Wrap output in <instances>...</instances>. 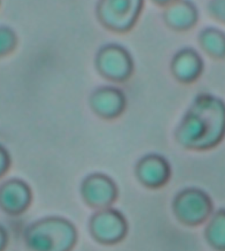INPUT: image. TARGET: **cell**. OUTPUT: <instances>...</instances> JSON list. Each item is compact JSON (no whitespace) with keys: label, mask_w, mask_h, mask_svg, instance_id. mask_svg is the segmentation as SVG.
Returning <instances> with one entry per match:
<instances>
[{"label":"cell","mask_w":225,"mask_h":251,"mask_svg":"<svg viewBox=\"0 0 225 251\" xmlns=\"http://www.w3.org/2000/svg\"><path fill=\"white\" fill-rule=\"evenodd\" d=\"M225 133V106L211 96H202L182 122L179 137L190 147L205 149L217 144Z\"/></svg>","instance_id":"1"},{"label":"cell","mask_w":225,"mask_h":251,"mask_svg":"<svg viewBox=\"0 0 225 251\" xmlns=\"http://www.w3.org/2000/svg\"><path fill=\"white\" fill-rule=\"evenodd\" d=\"M76 241L71 224L60 219L43 221L32 227L28 243L35 251H68Z\"/></svg>","instance_id":"2"},{"label":"cell","mask_w":225,"mask_h":251,"mask_svg":"<svg viewBox=\"0 0 225 251\" xmlns=\"http://www.w3.org/2000/svg\"><path fill=\"white\" fill-rule=\"evenodd\" d=\"M91 230L97 240L107 243H115L126 234V221L116 211H104L93 217Z\"/></svg>","instance_id":"3"},{"label":"cell","mask_w":225,"mask_h":251,"mask_svg":"<svg viewBox=\"0 0 225 251\" xmlns=\"http://www.w3.org/2000/svg\"><path fill=\"white\" fill-rule=\"evenodd\" d=\"M175 207L178 215L183 221L196 223L208 215L210 201L202 192L189 190L183 192L177 198Z\"/></svg>","instance_id":"4"},{"label":"cell","mask_w":225,"mask_h":251,"mask_svg":"<svg viewBox=\"0 0 225 251\" xmlns=\"http://www.w3.org/2000/svg\"><path fill=\"white\" fill-rule=\"evenodd\" d=\"M139 6V0H103L101 16L107 25L123 29L132 24Z\"/></svg>","instance_id":"5"},{"label":"cell","mask_w":225,"mask_h":251,"mask_svg":"<svg viewBox=\"0 0 225 251\" xmlns=\"http://www.w3.org/2000/svg\"><path fill=\"white\" fill-rule=\"evenodd\" d=\"M98 66L103 73L114 79L126 78L132 68L129 55L118 47L103 50L98 57Z\"/></svg>","instance_id":"6"},{"label":"cell","mask_w":225,"mask_h":251,"mask_svg":"<svg viewBox=\"0 0 225 251\" xmlns=\"http://www.w3.org/2000/svg\"><path fill=\"white\" fill-rule=\"evenodd\" d=\"M82 190L85 199L94 206H107L115 197L114 184L111 180L102 176H94L88 178L84 183Z\"/></svg>","instance_id":"7"},{"label":"cell","mask_w":225,"mask_h":251,"mask_svg":"<svg viewBox=\"0 0 225 251\" xmlns=\"http://www.w3.org/2000/svg\"><path fill=\"white\" fill-rule=\"evenodd\" d=\"M139 174L141 179L148 185L159 186L168 178L170 168L163 158L149 156L139 165Z\"/></svg>","instance_id":"8"},{"label":"cell","mask_w":225,"mask_h":251,"mask_svg":"<svg viewBox=\"0 0 225 251\" xmlns=\"http://www.w3.org/2000/svg\"><path fill=\"white\" fill-rule=\"evenodd\" d=\"M29 200L27 187L19 181H10L0 190V203L4 209L18 212L26 207Z\"/></svg>","instance_id":"9"},{"label":"cell","mask_w":225,"mask_h":251,"mask_svg":"<svg viewBox=\"0 0 225 251\" xmlns=\"http://www.w3.org/2000/svg\"><path fill=\"white\" fill-rule=\"evenodd\" d=\"M173 69L179 79L183 81L194 80L202 72V60L195 51L185 50L176 56Z\"/></svg>","instance_id":"10"},{"label":"cell","mask_w":225,"mask_h":251,"mask_svg":"<svg viewBox=\"0 0 225 251\" xmlns=\"http://www.w3.org/2000/svg\"><path fill=\"white\" fill-rule=\"evenodd\" d=\"M92 105L103 116L112 117L120 113L124 105V99L117 90L103 89L92 97Z\"/></svg>","instance_id":"11"},{"label":"cell","mask_w":225,"mask_h":251,"mask_svg":"<svg viewBox=\"0 0 225 251\" xmlns=\"http://www.w3.org/2000/svg\"><path fill=\"white\" fill-rule=\"evenodd\" d=\"M167 18L169 23L176 27H187L195 22L196 11L189 3L179 2L169 9Z\"/></svg>","instance_id":"12"},{"label":"cell","mask_w":225,"mask_h":251,"mask_svg":"<svg viewBox=\"0 0 225 251\" xmlns=\"http://www.w3.org/2000/svg\"><path fill=\"white\" fill-rule=\"evenodd\" d=\"M203 47L211 54L216 56L225 54V36L216 29H208L202 35Z\"/></svg>","instance_id":"13"},{"label":"cell","mask_w":225,"mask_h":251,"mask_svg":"<svg viewBox=\"0 0 225 251\" xmlns=\"http://www.w3.org/2000/svg\"><path fill=\"white\" fill-rule=\"evenodd\" d=\"M210 240L215 246L225 248V214L217 215L208 231Z\"/></svg>","instance_id":"14"},{"label":"cell","mask_w":225,"mask_h":251,"mask_svg":"<svg viewBox=\"0 0 225 251\" xmlns=\"http://www.w3.org/2000/svg\"><path fill=\"white\" fill-rule=\"evenodd\" d=\"M13 38L10 32L0 30V53L5 52L12 47Z\"/></svg>","instance_id":"15"},{"label":"cell","mask_w":225,"mask_h":251,"mask_svg":"<svg viewBox=\"0 0 225 251\" xmlns=\"http://www.w3.org/2000/svg\"><path fill=\"white\" fill-rule=\"evenodd\" d=\"M211 9L217 17L225 20V0H214Z\"/></svg>","instance_id":"16"},{"label":"cell","mask_w":225,"mask_h":251,"mask_svg":"<svg viewBox=\"0 0 225 251\" xmlns=\"http://www.w3.org/2000/svg\"><path fill=\"white\" fill-rule=\"evenodd\" d=\"M8 165V159L5 151L0 148V176L4 174Z\"/></svg>","instance_id":"17"},{"label":"cell","mask_w":225,"mask_h":251,"mask_svg":"<svg viewBox=\"0 0 225 251\" xmlns=\"http://www.w3.org/2000/svg\"><path fill=\"white\" fill-rule=\"evenodd\" d=\"M3 244H4V234H3L2 231L0 230V249L2 247Z\"/></svg>","instance_id":"18"},{"label":"cell","mask_w":225,"mask_h":251,"mask_svg":"<svg viewBox=\"0 0 225 251\" xmlns=\"http://www.w3.org/2000/svg\"><path fill=\"white\" fill-rule=\"evenodd\" d=\"M158 1H163V2H165V1H170V0H158Z\"/></svg>","instance_id":"19"}]
</instances>
